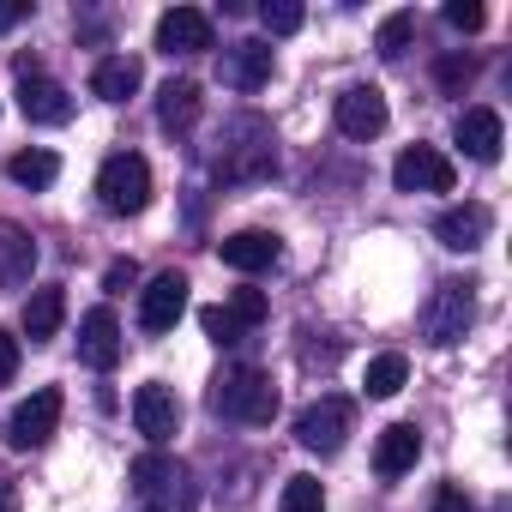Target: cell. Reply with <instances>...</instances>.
<instances>
[{
  "instance_id": "obj_1",
  "label": "cell",
  "mask_w": 512,
  "mask_h": 512,
  "mask_svg": "<svg viewBox=\"0 0 512 512\" xmlns=\"http://www.w3.org/2000/svg\"><path fill=\"white\" fill-rule=\"evenodd\" d=\"M217 175L223 181H266V175H278L272 121H260V115H229L223 121V151H217Z\"/></svg>"
},
{
  "instance_id": "obj_2",
  "label": "cell",
  "mask_w": 512,
  "mask_h": 512,
  "mask_svg": "<svg viewBox=\"0 0 512 512\" xmlns=\"http://www.w3.org/2000/svg\"><path fill=\"white\" fill-rule=\"evenodd\" d=\"M211 410L229 422H247V428H266L278 416V386L260 368H223L211 386Z\"/></svg>"
},
{
  "instance_id": "obj_3",
  "label": "cell",
  "mask_w": 512,
  "mask_h": 512,
  "mask_svg": "<svg viewBox=\"0 0 512 512\" xmlns=\"http://www.w3.org/2000/svg\"><path fill=\"white\" fill-rule=\"evenodd\" d=\"M470 326H476V284H464V278L434 284V296L422 302V338L434 350H452Z\"/></svg>"
},
{
  "instance_id": "obj_4",
  "label": "cell",
  "mask_w": 512,
  "mask_h": 512,
  "mask_svg": "<svg viewBox=\"0 0 512 512\" xmlns=\"http://www.w3.org/2000/svg\"><path fill=\"white\" fill-rule=\"evenodd\" d=\"M97 199H103L109 217H139L151 205V163L139 151H115L97 169Z\"/></svg>"
},
{
  "instance_id": "obj_5",
  "label": "cell",
  "mask_w": 512,
  "mask_h": 512,
  "mask_svg": "<svg viewBox=\"0 0 512 512\" xmlns=\"http://www.w3.org/2000/svg\"><path fill=\"white\" fill-rule=\"evenodd\" d=\"M350 422H356V404H350V398H314V404L296 416V440H302L308 452L332 458V452H344Z\"/></svg>"
},
{
  "instance_id": "obj_6",
  "label": "cell",
  "mask_w": 512,
  "mask_h": 512,
  "mask_svg": "<svg viewBox=\"0 0 512 512\" xmlns=\"http://www.w3.org/2000/svg\"><path fill=\"white\" fill-rule=\"evenodd\" d=\"M19 115L31 121V127H67L73 121V97H67V85H55L49 73H37L31 61L19 67Z\"/></svg>"
},
{
  "instance_id": "obj_7",
  "label": "cell",
  "mask_w": 512,
  "mask_h": 512,
  "mask_svg": "<svg viewBox=\"0 0 512 512\" xmlns=\"http://www.w3.org/2000/svg\"><path fill=\"white\" fill-rule=\"evenodd\" d=\"M452 181H458V169H452V157L434 151V145H410V151H398V163H392V187H398V193H452Z\"/></svg>"
},
{
  "instance_id": "obj_8",
  "label": "cell",
  "mask_w": 512,
  "mask_h": 512,
  "mask_svg": "<svg viewBox=\"0 0 512 512\" xmlns=\"http://www.w3.org/2000/svg\"><path fill=\"white\" fill-rule=\"evenodd\" d=\"M133 488H139L145 500L193 506V476H187V464L169 458V452H145V458H133Z\"/></svg>"
},
{
  "instance_id": "obj_9",
  "label": "cell",
  "mask_w": 512,
  "mask_h": 512,
  "mask_svg": "<svg viewBox=\"0 0 512 512\" xmlns=\"http://www.w3.org/2000/svg\"><path fill=\"white\" fill-rule=\"evenodd\" d=\"M55 422H61V392H55V386H43V392H31V398H25V404L7 416V440H13L19 452H31V446H49Z\"/></svg>"
},
{
  "instance_id": "obj_10",
  "label": "cell",
  "mask_w": 512,
  "mask_h": 512,
  "mask_svg": "<svg viewBox=\"0 0 512 512\" xmlns=\"http://www.w3.org/2000/svg\"><path fill=\"white\" fill-rule=\"evenodd\" d=\"M217 79H223L229 91L253 97V91H260V85L272 79V43H260V37L229 43V49H223V61H217Z\"/></svg>"
},
{
  "instance_id": "obj_11",
  "label": "cell",
  "mask_w": 512,
  "mask_h": 512,
  "mask_svg": "<svg viewBox=\"0 0 512 512\" xmlns=\"http://www.w3.org/2000/svg\"><path fill=\"white\" fill-rule=\"evenodd\" d=\"M187 314V278L181 272H157L139 290V326L145 332H175V320Z\"/></svg>"
},
{
  "instance_id": "obj_12",
  "label": "cell",
  "mask_w": 512,
  "mask_h": 512,
  "mask_svg": "<svg viewBox=\"0 0 512 512\" xmlns=\"http://www.w3.org/2000/svg\"><path fill=\"white\" fill-rule=\"evenodd\" d=\"M133 422H139V434H145L151 446H163V440H175V428H181V398H175L163 380H145V386L133 392Z\"/></svg>"
},
{
  "instance_id": "obj_13",
  "label": "cell",
  "mask_w": 512,
  "mask_h": 512,
  "mask_svg": "<svg viewBox=\"0 0 512 512\" xmlns=\"http://www.w3.org/2000/svg\"><path fill=\"white\" fill-rule=\"evenodd\" d=\"M79 362L97 368V374H109L121 362V320H115V308H91L79 320Z\"/></svg>"
},
{
  "instance_id": "obj_14",
  "label": "cell",
  "mask_w": 512,
  "mask_h": 512,
  "mask_svg": "<svg viewBox=\"0 0 512 512\" xmlns=\"http://www.w3.org/2000/svg\"><path fill=\"white\" fill-rule=\"evenodd\" d=\"M338 133L344 139H380L386 133V97L374 85H350L338 97Z\"/></svg>"
},
{
  "instance_id": "obj_15",
  "label": "cell",
  "mask_w": 512,
  "mask_h": 512,
  "mask_svg": "<svg viewBox=\"0 0 512 512\" xmlns=\"http://www.w3.org/2000/svg\"><path fill=\"white\" fill-rule=\"evenodd\" d=\"M31 272H37V241H31V229L13 223V217H0V290H25Z\"/></svg>"
},
{
  "instance_id": "obj_16",
  "label": "cell",
  "mask_w": 512,
  "mask_h": 512,
  "mask_svg": "<svg viewBox=\"0 0 512 512\" xmlns=\"http://www.w3.org/2000/svg\"><path fill=\"white\" fill-rule=\"evenodd\" d=\"M157 49L163 55H199V49H211V19L199 7H169L157 19Z\"/></svg>"
},
{
  "instance_id": "obj_17",
  "label": "cell",
  "mask_w": 512,
  "mask_h": 512,
  "mask_svg": "<svg viewBox=\"0 0 512 512\" xmlns=\"http://www.w3.org/2000/svg\"><path fill=\"white\" fill-rule=\"evenodd\" d=\"M217 253H223V266H229V272H247V278H253V272H272L284 247H278L272 229H241V235H229Z\"/></svg>"
},
{
  "instance_id": "obj_18",
  "label": "cell",
  "mask_w": 512,
  "mask_h": 512,
  "mask_svg": "<svg viewBox=\"0 0 512 512\" xmlns=\"http://www.w3.org/2000/svg\"><path fill=\"white\" fill-rule=\"evenodd\" d=\"M488 229H494L488 205H452V211H440V217H434V235H440L452 253H470V247H482V241H488Z\"/></svg>"
},
{
  "instance_id": "obj_19",
  "label": "cell",
  "mask_w": 512,
  "mask_h": 512,
  "mask_svg": "<svg viewBox=\"0 0 512 512\" xmlns=\"http://www.w3.org/2000/svg\"><path fill=\"white\" fill-rule=\"evenodd\" d=\"M458 145H464V157L494 163V157H500V145H506L500 115H494V109H464V115H458Z\"/></svg>"
},
{
  "instance_id": "obj_20",
  "label": "cell",
  "mask_w": 512,
  "mask_h": 512,
  "mask_svg": "<svg viewBox=\"0 0 512 512\" xmlns=\"http://www.w3.org/2000/svg\"><path fill=\"white\" fill-rule=\"evenodd\" d=\"M416 452H422V434L410 428V422H392L380 440H374V470L392 482V476H404V470H416Z\"/></svg>"
},
{
  "instance_id": "obj_21",
  "label": "cell",
  "mask_w": 512,
  "mask_h": 512,
  "mask_svg": "<svg viewBox=\"0 0 512 512\" xmlns=\"http://www.w3.org/2000/svg\"><path fill=\"white\" fill-rule=\"evenodd\" d=\"M139 85H145V67H139L133 55H109V61H97V73H91V91H97L103 103H127Z\"/></svg>"
},
{
  "instance_id": "obj_22",
  "label": "cell",
  "mask_w": 512,
  "mask_h": 512,
  "mask_svg": "<svg viewBox=\"0 0 512 512\" xmlns=\"http://www.w3.org/2000/svg\"><path fill=\"white\" fill-rule=\"evenodd\" d=\"M61 320H67V290H61V284L31 290V302H25V332H31V344L55 338V332H61Z\"/></svg>"
},
{
  "instance_id": "obj_23",
  "label": "cell",
  "mask_w": 512,
  "mask_h": 512,
  "mask_svg": "<svg viewBox=\"0 0 512 512\" xmlns=\"http://www.w3.org/2000/svg\"><path fill=\"white\" fill-rule=\"evenodd\" d=\"M157 121H163L169 133H187V127L199 121V85H193V79H169V85L157 91Z\"/></svg>"
},
{
  "instance_id": "obj_24",
  "label": "cell",
  "mask_w": 512,
  "mask_h": 512,
  "mask_svg": "<svg viewBox=\"0 0 512 512\" xmlns=\"http://www.w3.org/2000/svg\"><path fill=\"white\" fill-rule=\"evenodd\" d=\"M7 175H13L19 187L43 193V187H55V175H61V157H55V151H19V157L7 163Z\"/></svg>"
},
{
  "instance_id": "obj_25",
  "label": "cell",
  "mask_w": 512,
  "mask_h": 512,
  "mask_svg": "<svg viewBox=\"0 0 512 512\" xmlns=\"http://www.w3.org/2000/svg\"><path fill=\"white\" fill-rule=\"evenodd\" d=\"M404 380H410V362H404L398 350H386V356L368 362V380H362V386H368V398H398Z\"/></svg>"
},
{
  "instance_id": "obj_26",
  "label": "cell",
  "mask_w": 512,
  "mask_h": 512,
  "mask_svg": "<svg viewBox=\"0 0 512 512\" xmlns=\"http://www.w3.org/2000/svg\"><path fill=\"white\" fill-rule=\"evenodd\" d=\"M410 37H416V13H392V19L374 31V49H380V61H398V55L410 49Z\"/></svg>"
},
{
  "instance_id": "obj_27",
  "label": "cell",
  "mask_w": 512,
  "mask_h": 512,
  "mask_svg": "<svg viewBox=\"0 0 512 512\" xmlns=\"http://www.w3.org/2000/svg\"><path fill=\"white\" fill-rule=\"evenodd\" d=\"M278 512H326V488L314 476H290L278 494Z\"/></svg>"
},
{
  "instance_id": "obj_28",
  "label": "cell",
  "mask_w": 512,
  "mask_h": 512,
  "mask_svg": "<svg viewBox=\"0 0 512 512\" xmlns=\"http://www.w3.org/2000/svg\"><path fill=\"white\" fill-rule=\"evenodd\" d=\"M302 0H266L260 7V25H266V37H296L302 31Z\"/></svg>"
},
{
  "instance_id": "obj_29",
  "label": "cell",
  "mask_w": 512,
  "mask_h": 512,
  "mask_svg": "<svg viewBox=\"0 0 512 512\" xmlns=\"http://www.w3.org/2000/svg\"><path fill=\"white\" fill-rule=\"evenodd\" d=\"M266 314H272V302H266L260 290H235V296H229V320H235L241 332H247V326H260Z\"/></svg>"
},
{
  "instance_id": "obj_30",
  "label": "cell",
  "mask_w": 512,
  "mask_h": 512,
  "mask_svg": "<svg viewBox=\"0 0 512 512\" xmlns=\"http://www.w3.org/2000/svg\"><path fill=\"white\" fill-rule=\"evenodd\" d=\"M199 326H205V338H211V344H235V338H241V326L229 320V308H205V314H199Z\"/></svg>"
},
{
  "instance_id": "obj_31",
  "label": "cell",
  "mask_w": 512,
  "mask_h": 512,
  "mask_svg": "<svg viewBox=\"0 0 512 512\" xmlns=\"http://www.w3.org/2000/svg\"><path fill=\"white\" fill-rule=\"evenodd\" d=\"M434 79H440L446 91H464V85L476 79V61H458V55H446V61L434 67Z\"/></svg>"
},
{
  "instance_id": "obj_32",
  "label": "cell",
  "mask_w": 512,
  "mask_h": 512,
  "mask_svg": "<svg viewBox=\"0 0 512 512\" xmlns=\"http://www.w3.org/2000/svg\"><path fill=\"white\" fill-rule=\"evenodd\" d=\"M446 25L452 31H482V7L476 0H446Z\"/></svg>"
},
{
  "instance_id": "obj_33",
  "label": "cell",
  "mask_w": 512,
  "mask_h": 512,
  "mask_svg": "<svg viewBox=\"0 0 512 512\" xmlns=\"http://www.w3.org/2000/svg\"><path fill=\"white\" fill-rule=\"evenodd\" d=\"M19 374V338L13 332H0V386H7Z\"/></svg>"
},
{
  "instance_id": "obj_34",
  "label": "cell",
  "mask_w": 512,
  "mask_h": 512,
  "mask_svg": "<svg viewBox=\"0 0 512 512\" xmlns=\"http://www.w3.org/2000/svg\"><path fill=\"white\" fill-rule=\"evenodd\" d=\"M25 19H31V0H0V37L13 25H25Z\"/></svg>"
},
{
  "instance_id": "obj_35",
  "label": "cell",
  "mask_w": 512,
  "mask_h": 512,
  "mask_svg": "<svg viewBox=\"0 0 512 512\" xmlns=\"http://www.w3.org/2000/svg\"><path fill=\"white\" fill-rule=\"evenodd\" d=\"M434 512H470V500H464V488H452V482H446V488L434 494Z\"/></svg>"
},
{
  "instance_id": "obj_36",
  "label": "cell",
  "mask_w": 512,
  "mask_h": 512,
  "mask_svg": "<svg viewBox=\"0 0 512 512\" xmlns=\"http://www.w3.org/2000/svg\"><path fill=\"white\" fill-rule=\"evenodd\" d=\"M121 284H133V260H115L109 266V290H121Z\"/></svg>"
},
{
  "instance_id": "obj_37",
  "label": "cell",
  "mask_w": 512,
  "mask_h": 512,
  "mask_svg": "<svg viewBox=\"0 0 512 512\" xmlns=\"http://www.w3.org/2000/svg\"><path fill=\"white\" fill-rule=\"evenodd\" d=\"M0 512H19V494H13L7 482H0Z\"/></svg>"
}]
</instances>
